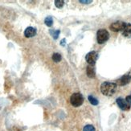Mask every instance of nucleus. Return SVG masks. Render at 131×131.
<instances>
[{"label": "nucleus", "mask_w": 131, "mask_h": 131, "mask_svg": "<svg viewBox=\"0 0 131 131\" xmlns=\"http://www.w3.org/2000/svg\"><path fill=\"white\" fill-rule=\"evenodd\" d=\"M88 99H89V102L91 104H92L93 105H98V100L96 99V98H95L94 96H89V97H88Z\"/></svg>", "instance_id": "11"}, {"label": "nucleus", "mask_w": 131, "mask_h": 131, "mask_svg": "<svg viewBox=\"0 0 131 131\" xmlns=\"http://www.w3.org/2000/svg\"><path fill=\"white\" fill-rule=\"evenodd\" d=\"M126 101H127V103L129 106H131V95L129 96H127L126 98Z\"/></svg>", "instance_id": "17"}, {"label": "nucleus", "mask_w": 131, "mask_h": 131, "mask_svg": "<svg viewBox=\"0 0 131 131\" xmlns=\"http://www.w3.org/2000/svg\"><path fill=\"white\" fill-rule=\"evenodd\" d=\"M130 81H131V76L127 74V75H125L119 79L117 81V84L119 85H126L129 84Z\"/></svg>", "instance_id": "8"}, {"label": "nucleus", "mask_w": 131, "mask_h": 131, "mask_svg": "<svg viewBox=\"0 0 131 131\" xmlns=\"http://www.w3.org/2000/svg\"><path fill=\"white\" fill-rule=\"evenodd\" d=\"M116 102H117V105L119 106V108H120L121 110H125V111L129 110V105H128L127 101L126 100H124L123 98H122V97L117 98Z\"/></svg>", "instance_id": "6"}, {"label": "nucleus", "mask_w": 131, "mask_h": 131, "mask_svg": "<svg viewBox=\"0 0 131 131\" xmlns=\"http://www.w3.org/2000/svg\"><path fill=\"white\" fill-rule=\"evenodd\" d=\"M36 35V29L32 27H28L26 28V30L24 31V36L27 38L33 37Z\"/></svg>", "instance_id": "7"}, {"label": "nucleus", "mask_w": 131, "mask_h": 131, "mask_svg": "<svg viewBox=\"0 0 131 131\" xmlns=\"http://www.w3.org/2000/svg\"><path fill=\"white\" fill-rule=\"evenodd\" d=\"M70 102L72 106L79 107L81 106L84 102V96L80 93H73L70 97Z\"/></svg>", "instance_id": "2"}, {"label": "nucleus", "mask_w": 131, "mask_h": 131, "mask_svg": "<svg viewBox=\"0 0 131 131\" xmlns=\"http://www.w3.org/2000/svg\"><path fill=\"white\" fill-rule=\"evenodd\" d=\"M126 23L123 22V21H117V22H114L113 23V24L110 25V30L113 31H122V30L124 29L125 26H126Z\"/></svg>", "instance_id": "5"}, {"label": "nucleus", "mask_w": 131, "mask_h": 131, "mask_svg": "<svg viewBox=\"0 0 131 131\" xmlns=\"http://www.w3.org/2000/svg\"><path fill=\"white\" fill-rule=\"evenodd\" d=\"M86 72H87V76L89 77H90V78L95 77V69H94V68L93 67V65L88 66Z\"/></svg>", "instance_id": "10"}, {"label": "nucleus", "mask_w": 131, "mask_h": 131, "mask_svg": "<svg viewBox=\"0 0 131 131\" xmlns=\"http://www.w3.org/2000/svg\"><path fill=\"white\" fill-rule=\"evenodd\" d=\"M55 5H56V7L61 8V7H64V2L63 1V0H56V1H55Z\"/></svg>", "instance_id": "14"}, {"label": "nucleus", "mask_w": 131, "mask_h": 131, "mask_svg": "<svg viewBox=\"0 0 131 131\" xmlns=\"http://www.w3.org/2000/svg\"><path fill=\"white\" fill-rule=\"evenodd\" d=\"M110 38V34L105 29H100L96 33V40L98 43L101 44L105 43Z\"/></svg>", "instance_id": "3"}, {"label": "nucleus", "mask_w": 131, "mask_h": 131, "mask_svg": "<svg viewBox=\"0 0 131 131\" xmlns=\"http://www.w3.org/2000/svg\"><path fill=\"white\" fill-rule=\"evenodd\" d=\"M93 1L92 0H89V1H84V0H80V3H84V4H89V3H91Z\"/></svg>", "instance_id": "18"}, {"label": "nucleus", "mask_w": 131, "mask_h": 131, "mask_svg": "<svg viewBox=\"0 0 131 131\" xmlns=\"http://www.w3.org/2000/svg\"><path fill=\"white\" fill-rule=\"evenodd\" d=\"M122 35L126 37L131 36V24H126L124 27V29L122 30Z\"/></svg>", "instance_id": "9"}, {"label": "nucleus", "mask_w": 131, "mask_h": 131, "mask_svg": "<svg viewBox=\"0 0 131 131\" xmlns=\"http://www.w3.org/2000/svg\"><path fill=\"white\" fill-rule=\"evenodd\" d=\"M117 85L116 83L104 82L101 85V92L105 96H111L114 94L117 91Z\"/></svg>", "instance_id": "1"}, {"label": "nucleus", "mask_w": 131, "mask_h": 131, "mask_svg": "<svg viewBox=\"0 0 131 131\" xmlns=\"http://www.w3.org/2000/svg\"><path fill=\"white\" fill-rule=\"evenodd\" d=\"M64 41H65V39H63V41H61L60 44H61V45H63V46H64V44H65V43H64Z\"/></svg>", "instance_id": "19"}, {"label": "nucleus", "mask_w": 131, "mask_h": 131, "mask_svg": "<svg viewBox=\"0 0 131 131\" xmlns=\"http://www.w3.org/2000/svg\"><path fill=\"white\" fill-rule=\"evenodd\" d=\"M50 33L52 34V36H53V38H54L55 39H56L58 38V36H59L60 31H59V30H57V31H52V30H51V31H50Z\"/></svg>", "instance_id": "16"}, {"label": "nucleus", "mask_w": 131, "mask_h": 131, "mask_svg": "<svg viewBox=\"0 0 131 131\" xmlns=\"http://www.w3.org/2000/svg\"><path fill=\"white\" fill-rule=\"evenodd\" d=\"M83 131H96V129L92 125H87L83 128Z\"/></svg>", "instance_id": "15"}, {"label": "nucleus", "mask_w": 131, "mask_h": 131, "mask_svg": "<svg viewBox=\"0 0 131 131\" xmlns=\"http://www.w3.org/2000/svg\"><path fill=\"white\" fill-rule=\"evenodd\" d=\"M52 60H53V61H55V62H56V63H58V62H60V60H61V59H62V57H61V55L60 54V53H54L53 55H52Z\"/></svg>", "instance_id": "13"}, {"label": "nucleus", "mask_w": 131, "mask_h": 131, "mask_svg": "<svg viewBox=\"0 0 131 131\" xmlns=\"http://www.w3.org/2000/svg\"><path fill=\"white\" fill-rule=\"evenodd\" d=\"M44 23L48 27H52V24H53V19H52V18L51 16H48V17H47L46 19H45Z\"/></svg>", "instance_id": "12"}, {"label": "nucleus", "mask_w": 131, "mask_h": 131, "mask_svg": "<svg viewBox=\"0 0 131 131\" xmlns=\"http://www.w3.org/2000/svg\"><path fill=\"white\" fill-rule=\"evenodd\" d=\"M98 58V54L96 52H94V51H93V52H89L86 56H85V60H86L87 63L89 64V65H93L95 64L96 60H97Z\"/></svg>", "instance_id": "4"}]
</instances>
